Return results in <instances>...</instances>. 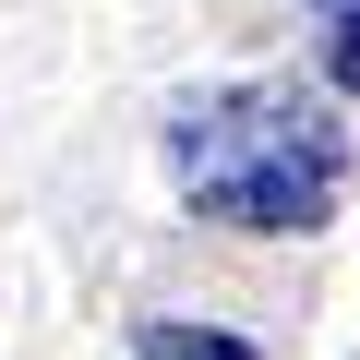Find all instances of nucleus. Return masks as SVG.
Instances as JSON below:
<instances>
[{
  "label": "nucleus",
  "mask_w": 360,
  "mask_h": 360,
  "mask_svg": "<svg viewBox=\"0 0 360 360\" xmlns=\"http://www.w3.org/2000/svg\"><path fill=\"white\" fill-rule=\"evenodd\" d=\"M168 180L193 193V217L240 229V240H312L348 217V120L288 84V72H240V84H193L168 108Z\"/></svg>",
  "instance_id": "obj_1"
},
{
  "label": "nucleus",
  "mask_w": 360,
  "mask_h": 360,
  "mask_svg": "<svg viewBox=\"0 0 360 360\" xmlns=\"http://www.w3.org/2000/svg\"><path fill=\"white\" fill-rule=\"evenodd\" d=\"M132 360H264L240 324H180V312H144L132 324Z\"/></svg>",
  "instance_id": "obj_2"
},
{
  "label": "nucleus",
  "mask_w": 360,
  "mask_h": 360,
  "mask_svg": "<svg viewBox=\"0 0 360 360\" xmlns=\"http://www.w3.org/2000/svg\"><path fill=\"white\" fill-rule=\"evenodd\" d=\"M312 25H324V84L360 108V0H312Z\"/></svg>",
  "instance_id": "obj_3"
}]
</instances>
